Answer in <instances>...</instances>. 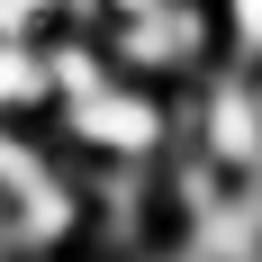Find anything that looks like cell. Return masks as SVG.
<instances>
[{
	"mask_svg": "<svg viewBox=\"0 0 262 262\" xmlns=\"http://www.w3.org/2000/svg\"><path fill=\"white\" fill-rule=\"evenodd\" d=\"M54 145L81 163V172H127V163H163L181 145V100L154 91V81H127V73H100L91 91L46 108Z\"/></svg>",
	"mask_w": 262,
	"mask_h": 262,
	"instance_id": "1",
	"label": "cell"
},
{
	"mask_svg": "<svg viewBox=\"0 0 262 262\" xmlns=\"http://www.w3.org/2000/svg\"><path fill=\"white\" fill-rule=\"evenodd\" d=\"M54 27H100L91 0H0V36H54Z\"/></svg>",
	"mask_w": 262,
	"mask_h": 262,
	"instance_id": "6",
	"label": "cell"
},
{
	"mask_svg": "<svg viewBox=\"0 0 262 262\" xmlns=\"http://www.w3.org/2000/svg\"><path fill=\"white\" fill-rule=\"evenodd\" d=\"M54 73H46V36H0V127L9 118H46Z\"/></svg>",
	"mask_w": 262,
	"mask_h": 262,
	"instance_id": "4",
	"label": "cell"
},
{
	"mask_svg": "<svg viewBox=\"0 0 262 262\" xmlns=\"http://www.w3.org/2000/svg\"><path fill=\"white\" fill-rule=\"evenodd\" d=\"M63 262H145V253H63Z\"/></svg>",
	"mask_w": 262,
	"mask_h": 262,
	"instance_id": "7",
	"label": "cell"
},
{
	"mask_svg": "<svg viewBox=\"0 0 262 262\" xmlns=\"http://www.w3.org/2000/svg\"><path fill=\"white\" fill-rule=\"evenodd\" d=\"M181 154H199L217 181H253L262 172V73L208 63L181 91Z\"/></svg>",
	"mask_w": 262,
	"mask_h": 262,
	"instance_id": "3",
	"label": "cell"
},
{
	"mask_svg": "<svg viewBox=\"0 0 262 262\" xmlns=\"http://www.w3.org/2000/svg\"><path fill=\"white\" fill-rule=\"evenodd\" d=\"M91 9H100V18H118V9H145V0H91Z\"/></svg>",
	"mask_w": 262,
	"mask_h": 262,
	"instance_id": "8",
	"label": "cell"
},
{
	"mask_svg": "<svg viewBox=\"0 0 262 262\" xmlns=\"http://www.w3.org/2000/svg\"><path fill=\"white\" fill-rule=\"evenodd\" d=\"M0 262H27V253H18V244H9V235H0Z\"/></svg>",
	"mask_w": 262,
	"mask_h": 262,
	"instance_id": "9",
	"label": "cell"
},
{
	"mask_svg": "<svg viewBox=\"0 0 262 262\" xmlns=\"http://www.w3.org/2000/svg\"><path fill=\"white\" fill-rule=\"evenodd\" d=\"M100 54H108V73L154 81V91L181 100L190 81L217 63V18H208V0H145V9L100 18Z\"/></svg>",
	"mask_w": 262,
	"mask_h": 262,
	"instance_id": "2",
	"label": "cell"
},
{
	"mask_svg": "<svg viewBox=\"0 0 262 262\" xmlns=\"http://www.w3.org/2000/svg\"><path fill=\"white\" fill-rule=\"evenodd\" d=\"M208 18H217V63L262 73V0H208Z\"/></svg>",
	"mask_w": 262,
	"mask_h": 262,
	"instance_id": "5",
	"label": "cell"
}]
</instances>
